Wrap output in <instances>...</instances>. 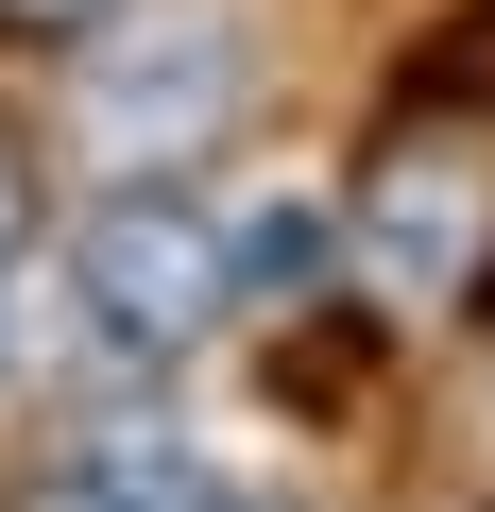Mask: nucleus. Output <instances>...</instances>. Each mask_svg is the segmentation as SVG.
<instances>
[{
	"label": "nucleus",
	"mask_w": 495,
	"mask_h": 512,
	"mask_svg": "<svg viewBox=\"0 0 495 512\" xmlns=\"http://www.w3.org/2000/svg\"><path fill=\"white\" fill-rule=\"evenodd\" d=\"M239 103H257V52L222 0H154V18L120 0L103 35H69V154L103 188H188L239 137Z\"/></svg>",
	"instance_id": "obj_1"
},
{
	"label": "nucleus",
	"mask_w": 495,
	"mask_h": 512,
	"mask_svg": "<svg viewBox=\"0 0 495 512\" xmlns=\"http://www.w3.org/2000/svg\"><path fill=\"white\" fill-rule=\"evenodd\" d=\"M52 291L86 325V359H188L239 325V256L205 188H86L52 222Z\"/></svg>",
	"instance_id": "obj_2"
},
{
	"label": "nucleus",
	"mask_w": 495,
	"mask_h": 512,
	"mask_svg": "<svg viewBox=\"0 0 495 512\" xmlns=\"http://www.w3.org/2000/svg\"><path fill=\"white\" fill-rule=\"evenodd\" d=\"M478 239H495V171H478V137H410V154L359 188V256H376L410 308H461V291H478Z\"/></svg>",
	"instance_id": "obj_3"
},
{
	"label": "nucleus",
	"mask_w": 495,
	"mask_h": 512,
	"mask_svg": "<svg viewBox=\"0 0 495 512\" xmlns=\"http://www.w3.org/2000/svg\"><path fill=\"white\" fill-rule=\"evenodd\" d=\"M359 239V205H325V188H257V205H222V256H239V308H291L325 256Z\"/></svg>",
	"instance_id": "obj_4"
},
{
	"label": "nucleus",
	"mask_w": 495,
	"mask_h": 512,
	"mask_svg": "<svg viewBox=\"0 0 495 512\" xmlns=\"http://www.w3.org/2000/svg\"><path fill=\"white\" fill-rule=\"evenodd\" d=\"M35 256H52V188L18 171V137H0V291H18V274H35Z\"/></svg>",
	"instance_id": "obj_5"
},
{
	"label": "nucleus",
	"mask_w": 495,
	"mask_h": 512,
	"mask_svg": "<svg viewBox=\"0 0 495 512\" xmlns=\"http://www.w3.org/2000/svg\"><path fill=\"white\" fill-rule=\"evenodd\" d=\"M103 18H120V0H0V35H52V52H69V35H103Z\"/></svg>",
	"instance_id": "obj_6"
},
{
	"label": "nucleus",
	"mask_w": 495,
	"mask_h": 512,
	"mask_svg": "<svg viewBox=\"0 0 495 512\" xmlns=\"http://www.w3.org/2000/svg\"><path fill=\"white\" fill-rule=\"evenodd\" d=\"M0 359H18V291H0Z\"/></svg>",
	"instance_id": "obj_7"
},
{
	"label": "nucleus",
	"mask_w": 495,
	"mask_h": 512,
	"mask_svg": "<svg viewBox=\"0 0 495 512\" xmlns=\"http://www.w3.org/2000/svg\"><path fill=\"white\" fill-rule=\"evenodd\" d=\"M222 512H291V495H222Z\"/></svg>",
	"instance_id": "obj_8"
}]
</instances>
